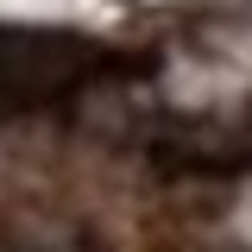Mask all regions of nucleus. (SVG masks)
Wrapping results in <instances>:
<instances>
[{"label": "nucleus", "instance_id": "nucleus-1", "mask_svg": "<svg viewBox=\"0 0 252 252\" xmlns=\"http://www.w3.org/2000/svg\"><path fill=\"white\" fill-rule=\"evenodd\" d=\"M107 69H126L120 57H107L89 38H69V32H0V114L13 107H38L51 94H69L107 76Z\"/></svg>", "mask_w": 252, "mask_h": 252}]
</instances>
